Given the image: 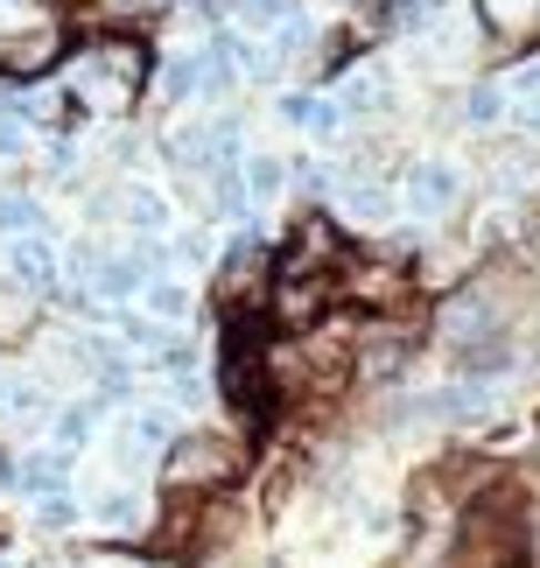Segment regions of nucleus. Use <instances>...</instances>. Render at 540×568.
<instances>
[{
    "label": "nucleus",
    "mask_w": 540,
    "mask_h": 568,
    "mask_svg": "<svg viewBox=\"0 0 540 568\" xmlns=\"http://www.w3.org/2000/svg\"><path fill=\"white\" fill-rule=\"evenodd\" d=\"M0 232H8V239L42 232V204H35V196H0Z\"/></svg>",
    "instance_id": "nucleus-17"
},
{
    "label": "nucleus",
    "mask_w": 540,
    "mask_h": 568,
    "mask_svg": "<svg viewBox=\"0 0 540 568\" xmlns=\"http://www.w3.org/2000/svg\"><path fill=\"white\" fill-rule=\"evenodd\" d=\"M344 211H351L358 225H386V217H394V196L373 176H344Z\"/></svg>",
    "instance_id": "nucleus-10"
},
{
    "label": "nucleus",
    "mask_w": 540,
    "mask_h": 568,
    "mask_svg": "<svg viewBox=\"0 0 540 568\" xmlns=\"http://www.w3.org/2000/svg\"><path fill=\"white\" fill-rule=\"evenodd\" d=\"M457 196H463V169L457 162H415L400 176V204L415 211V217H442V211H457Z\"/></svg>",
    "instance_id": "nucleus-3"
},
{
    "label": "nucleus",
    "mask_w": 540,
    "mask_h": 568,
    "mask_svg": "<svg viewBox=\"0 0 540 568\" xmlns=\"http://www.w3.org/2000/svg\"><path fill=\"white\" fill-rule=\"evenodd\" d=\"M240 183H246L253 204H267V196L288 190V162H281V155H246V162H240Z\"/></svg>",
    "instance_id": "nucleus-13"
},
{
    "label": "nucleus",
    "mask_w": 540,
    "mask_h": 568,
    "mask_svg": "<svg viewBox=\"0 0 540 568\" xmlns=\"http://www.w3.org/2000/svg\"><path fill=\"white\" fill-rule=\"evenodd\" d=\"M512 113V99L499 92V84H470V92H463V120L470 126H499Z\"/></svg>",
    "instance_id": "nucleus-14"
},
{
    "label": "nucleus",
    "mask_w": 540,
    "mask_h": 568,
    "mask_svg": "<svg viewBox=\"0 0 540 568\" xmlns=\"http://www.w3.org/2000/svg\"><path fill=\"white\" fill-rule=\"evenodd\" d=\"M120 211H126V225H134L141 239H162L169 232V196L162 190H147V183H134L120 196Z\"/></svg>",
    "instance_id": "nucleus-8"
},
{
    "label": "nucleus",
    "mask_w": 540,
    "mask_h": 568,
    "mask_svg": "<svg viewBox=\"0 0 540 568\" xmlns=\"http://www.w3.org/2000/svg\"><path fill=\"white\" fill-rule=\"evenodd\" d=\"M337 302V274H316V267H274V288H267V316L281 331H316Z\"/></svg>",
    "instance_id": "nucleus-2"
},
{
    "label": "nucleus",
    "mask_w": 540,
    "mask_h": 568,
    "mask_svg": "<svg viewBox=\"0 0 540 568\" xmlns=\"http://www.w3.org/2000/svg\"><path fill=\"white\" fill-rule=\"evenodd\" d=\"M35 148V134H29V120L21 113H0V162H21Z\"/></svg>",
    "instance_id": "nucleus-18"
},
{
    "label": "nucleus",
    "mask_w": 540,
    "mask_h": 568,
    "mask_svg": "<svg viewBox=\"0 0 540 568\" xmlns=\"http://www.w3.org/2000/svg\"><path fill=\"white\" fill-rule=\"evenodd\" d=\"M512 126H520L527 141H540V92H527V99H512V113H506Z\"/></svg>",
    "instance_id": "nucleus-19"
},
{
    "label": "nucleus",
    "mask_w": 540,
    "mask_h": 568,
    "mask_svg": "<svg viewBox=\"0 0 540 568\" xmlns=\"http://www.w3.org/2000/svg\"><path fill=\"white\" fill-rule=\"evenodd\" d=\"M92 513H99V527H113V534L141 527V498H134V491H105V498H99Z\"/></svg>",
    "instance_id": "nucleus-16"
},
{
    "label": "nucleus",
    "mask_w": 540,
    "mask_h": 568,
    "mask_svg": "<svg viewBox=\"0 0 540 568\" xmlns=\"http://www.w3.org/2000/svg\"><path fill=\"white\" fill-rule=\"evenodd\" d=\"M50 435H57V449L71 456V449H84L99 435V400H71V407H57L50 414Z\"/></svg>",
    "instance_id": "nucleus-9"
},
{
    "label": "nucleus",
    "mask_w": 540,
    "mask_h": 568,
    "mask_svg": "<svg viewBox=\"0 0 540 568\" xmlns=\"http://www.w3.org/2000/svg\"><path fill=\"white\" fill-rule=\"evenodd\" d=\"M281 120L302 126L309 141H337L344 134V105L323 99V92H288V99H281Z\"/></svg>",
    "instance_id": "nucleus-5"
},
{
    "label": "nucleus",
    "mask_w": 540,
    "mask_h": 568,
    "mask_svg": "<svg viewBox=\"0 0 540 568\" xmlns=\"http://www.w3.org/2000/svg\"><path fill=\"white\" fill-rule=\"evenodd\" d=\"M8 274L21 281V288L50 295V288H57V274H63V260H57V246H50L42 232H21L14 246H8Z\"/></svg>",
    "instance_id": "nucleus-4"
},
{
    "label": "nucleus",
    "mask_w": 540,
    "mask_h": 568,
    "mask_svg": "<svg viewBox=\"0 0 540 568\" xmlns=\"http://www.w3.org/2000/svg\"><path fill=\"white\" fill-rule=\"evenodd\" d=\"M478 21L499 36H520V29H540V0H478Z\"/></svg>",
    "instance_id": "nucleus-12"
},
{
    "label": "nucleus",
    "mask_w": 540,
    "mask_h": 568,
    "mask_svg": "<svg viewBox=\"0 0 540 568\" xmlns=\"http://www.w3.org/2000/svg\"><path fill=\"white\" fill-rule=\"evenodd\" d=\"M141 302H147V316H155L162 331H183V323H190V310H197V295H190L183 281H169V274H155V281H147V288H141Z\"/></svg>",
    "instance_id": "nucleus-7"
},
{
    "label": "nucleus",
    "mask_w": 540,
    "mask_h": 568,
    "mask_svg": "<svg viewBox=\"0 0 540 568\" xmlns=\"http://www.w3.org/2000/svg\"><path fill=\"white\" fill-rule=\"evenodd\" d=\"M14 485H21V498H57V491H71V456L63 449H35V456H21L14 464Z\"/></svg>",
    "instance_id": "nucleus-6"
},
{
    "label": "nucleus",
    "mask_w": 540,
    "mask_h": 568,
    "mask_svg": "<svg viewBox=\"0 0 540 568\" xmlns=\"http://www.w3.org/2000/svg\"><path fill=\"white\" fill-rule=\"evenodd\" d=\"M169 443H176V414H169V407L126 414V456H134V449H169Z\"/></svg>",
    "instance_id": "nucleus-11"
},
{
    "label": "nucleus",
    "mask_w": 540,
    "mask_h": 568,
    "mask_svg": "<svg viewBox=\"0 0 540 568\" xmlns=\"http://www.w3.org/2000/svg\"><path fill=\"white\" fill-rule=\"evenodd\" d=\"M0 540H8V534H0Z\"/></svg>",
    "instance_id": "nucleus-21"
},
{
    "label": "nucleus",
    "mask_w": 540,
    "mask_h": 568,
    "mask_svg": "<svg viewBox=\"0 0 540 568\" xmlns=\"http://www.w3.org/2000/svg\"><path fill=\"white\" fill-rule=\"evenodd\" d=\"M35 513H42V527H57V534H63V527L78 519V498H63V491H57V498H42Z\"/></svg>",
    "instance_id": "nucleus-20"
},
{
    "label": "nucleus",
    "mask_w": 540,
    "mask_h": 568,
    "mask_svg": "<svg viewBox=\"0 0 540 568\" xmlns=\"http://www.w3.org/2000/svg\"><path fill=\"white\" fill-rule=\"evenodd\" d=\"M379 99H386V71H379V63L344 71V99H337V105H358V113H365V105H379Z\"/></svg>",
    "instance_id": "nucleus-15"
},
{
    "label": "nucleus",
    "mask_w": 540,
    "mask_h": 568,
    "mask_svg": "<svg viewBox=\"0 0 540 568\" xmlns=\"http://www.w3.org/2000/svg\"><path fill=\"white\" fill-rule=\"evenodd\" d=\"M246 470V443L225 428H190L162 449V477L169 491H225L232 477Z\"/></svg>",
    "instance_id": "nucleus-1"
}]
</instances>
